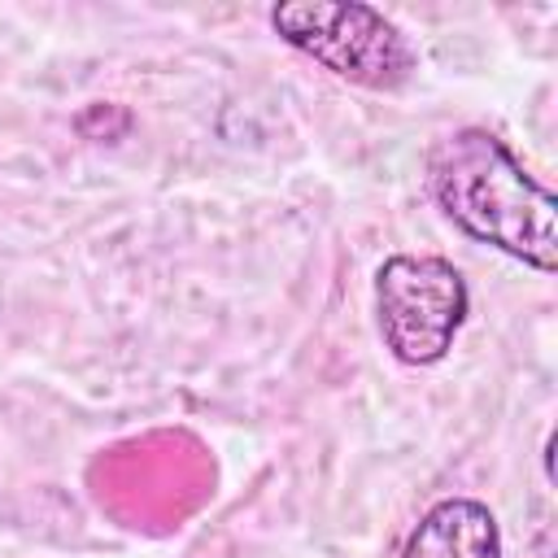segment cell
<instances>
[{
    "label": "cell",
    "instance_id": "3957f363",
    "mask_svg": "<svg viewBox=\"0 0 558 558\" xmlns=\"http://www.w3.org/2000/svg\"><path fill=\"white\" fill-rule=\"evenodd\" d=\"M379 336L405 366H432L449 353L466 318V279L445 257L397 253L375 275Z\"/></svg>",
    "mask_w": 558,
    "mask_h": 558
},
{
    "label": "cell",
    "instance_id": "7a4b0ae2",
    "mask_svg": "<svg viewBox=\"0 0 558 558\" xmlns=\"http://www.w3.org/2000/svg\"><path fill=\"white\" fill-rule=\"evenodd\" d=\"M270 26L323 70L371 92L401 87L418 65L405 31L362 0H283L270 9Z\"/></svg>",
    "mask_w": 558,
    "mask_h": 558
},
{
    "label": "cell",
    "instance_id": "6da1fadb",
    "mask_svg": "<svg viewBox=\"0 0 558 558\" xmlns=\"http://www.w3.org/2000/svg\"><path fill=\"white\" fill-rule=\"evenodd\" d=\"M427 174L440 209L471 240L493 244L545 275L558 266V201L493 131H449L427 153Z\"/></svg>",
    "mask_w": 558,
    "mask_h": 558
},
{
    "label": "cell",
    "instance_id": "277c9868",
    "mask_svg": "<svg viewBox=\"0 0 558 558\" xmlns=\"http://www.w3.org/2000/svg\"><path fill=\"white\" fill-rule=\"evenodd\" d=\"M401 558H501V527L484 501H436L405 536Z\"/></svg>",
    "mask_w": 558,
    "mask_h": 558
}]
</instances>
